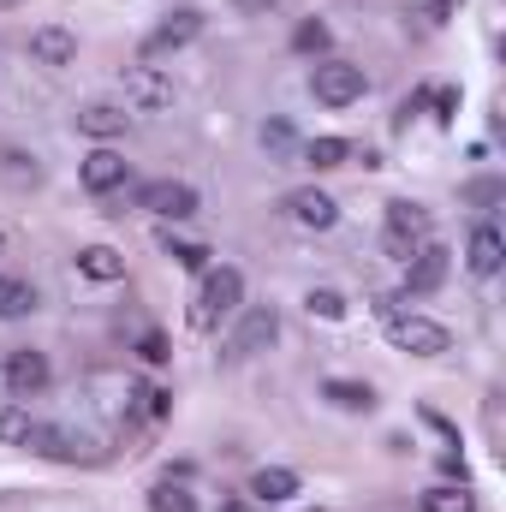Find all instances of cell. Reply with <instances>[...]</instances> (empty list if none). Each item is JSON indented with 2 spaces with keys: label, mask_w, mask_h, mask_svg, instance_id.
<instances>
[{
  "label": "cell",
  "mask_w": 506,
  "mask_h": 512,
  "mask_svg": "<svg viewBox=\"0 0 506 512\" xmlns=\"http://www.w3.org/2000/svg\"><path fill=\"white\" fill-rule=\"evenodd\" d=\"M251 495L256 501H268V507L292 501V495H298V471H286V465H262V471L251 477Z\"/></svg>",
  "instance_id": "d6986e66"
},
{
  "label": "cell",
  "mask_w": 506,
  "mask_h": 512,
  "mask_svg": "<svg viewBox=\"0 0 506 512\" xmlns=\"http://www.w3.org/2000/svg\"><path fill=\"white\" fill-rule=\"evenodd\" d=\"M78 179H84V191L90 197H114V191H126L131 179V161L120 149H108V143H96L90 155H84V167H78Z\"/></svg>",
  "instance_id": "ba28073f"
},
{
  "label": "cell",
  "mask_w": 506,
  "mask_h": 512,
  "mask_svg": "<svg viewBox=\"0 0 506 512\" xmlns=\"http://www.w3.org/2000/svg\"><path fill=\"white\" fill-rule=\"evenodd\" d=\"M137 352H143V364H167V358H173L161 334H143V340H137Z\"/></svg>",
  "instance_id": "4dcf8cb0"
},
{
  "label": "cell",
  "mask_w": 506,
  "mask_h": 512,
  "mask_svg": "<svg viewBox=\"0 0 506 512\" xmlns=\"http://www.w3.org/2000/svg\"><path fill=\"white\" fill-rule=\"evenodd\" d=\"M24 435H30V411H24L18 399H6V405H0V441H6V447H24Z\"/></svg>",
  "instance_id": "83f0119b"
},
{
  "label": "cell",
  "mask_w": 506,
  "mask_h": 512,
  "mask_svg": "<svg viewBox=\"0 0 506 512\" xmlns=\"http://www.w3.org/2000/svg\"><path fill=\"white\" fill-rule=\"evenodd\" d=\"M24 447H30L36 459H60V465H66V459H78V447H84V441H78L72 429H60V423H30Z\"/></svg>",
  "instance_id": "2e32d148"
},
{
  "label": "cell",
  "mask_w": 506,
  "mask_h": 512,
  "mask_svg": "<svg viewBox=\"0 0 506 512\" xmlns=\"http://www.w3.org/2000/svg\"><path fill=\"white\" fill-rule=\"evenodd\" d=\"M197 36H203V12H197V6H173V12L143 36V66H155L161 54H179V48L197 42Z\"/></svg>",
  "instance_id": "8992f818"
},
{
  "label": "cell",
  "mask_w": 506,
  "mask_h": 512,
  "mask_svg": "<svg viewBox=\"0 0 506 512\" xmlns=\"http://www.w3.org/2000/svg\"><path fill=\"white\" fill-rule=\"evenodd\" d=\"M423 239H429V209L411 203V197H393L387 215H381V251L393 256V262H411Z\"/></svg>",
  "instance_id": "3957f363"
},
{
  "label": "cell",
  "mask_w": 506,
  "mask_h": 512,
  "mask_svg": "<svg viewBox=\"0 0 506 512\" xmlns=\"http://www.w3.org/2000/svg\"><path fill=\"white\" fill-rule=\"evenodd\" d=\"M0 256H6V233H0Z\"/></svg>",
  "instance_id": "74e56055"
},
{
  "label": "cell",
  "mask_w": 506,
  "mask_h": 512,
  "mask_svg": "<svg viewBox=\"0 0 506 512\" xmlns=\"http://www.w3.org/2000/svg\"><path fill=\"white\" fill-rule=\"evenodd\" d=\"M322 399H334L340 411H370V405H376L370 382H340V376H334V382H322Z\"/></svg>",
  "instance_id": "603a6c76"
},
{
  "label": "cell",
  "mask_w": 506,
  "mask_h": 512,
  "mask_svg": "<svg viewBox=\"0 0 506 512\" xmlns=\"http://www.w3.org/2000/svg\"><path fill=\"white\" fill-rule=\"evenodd\" d=\"M48 358L36 352V346H18L12 358H6V382H12V399H36L42 387H48Z\"/></svg>",
  "instance_id": "8fae6325"
},
{
  "label": "cell",
  "mask_w": 506,
  "mask_h": 512,
  "mask_svg": "<svg viewBox=\"0 0 506 512\" xmlns=\"http://www.w3.org/2000/svg\"><path fill=\"white\" fill-rule=\"evenodd\" d=\"M447 280V245H435V239H423L417 256L405 262V292H435Z\"/></svg>",
  "instance_id": "4fadbf2b"
},
{
  "label": "cell",
  "mask_w": 506,
  "mask_h": 512,
  "mask_svg": "<svg viewBox=\"0 0 506 512\" xmlns=\"http://www.w3.org/2000/svg\"><path fill=\"white\" fill-rule=\"evenodd\" d=\"M471 197H477V203H495V197H501V185H495V179H483V185H471Z\"/></svg>",
  "instance_id": "836d02e7"
},
{
  "label": "cell",
  "mask_w": 506,
  "mask_h": 512,
  "mask_svg": "<svg viewBox=\"0 0 506 512\" xmlns=\"http://www.w3.org/2000/svg\"><path fill=\"white\" fill-rule=\"evenodd\" d=\"M0 179H6L12 191H36V185H42V161L24 155V149H0Z\"/></svg>",
  "instance_id": "ffe728a7"
},
{
  "label": "cell",
  "mask_w": 506,
  "mask_h": 512,
  "mask_svg": "<svg viewBox=\"0 0 506 512\" xmlns=\"http://www.w3.org/2000/svg\"><path fill=\"white\" fill-rule=\"evenodd\" d=\"M328 42H334V30H328L322 18H304V24L292 30V48H298V54H328Z\"/></svg>",
  "instance_id": "4316f807"
},
{
  "label": "cell",
  "mask_w": 506,
  "mask_h": 512,
  "mask_svg": "<svg viewBox=\"0 0 506 512\" xmlns=\"http://www.w3.org/2000/svg\"><path fill=\"white\" fill-rule=\"evenodd\" d=\"M304 310L322 316V322H346V298H340L334 286H310V292H304Z\"/></svg>",
  "instance_id": "d4e9b609"
},
{
  "label": "cell",
  "mask_w": 506,
  "mask_h": 512,
  "mask_svg": "<svg viewBox=\"0 0 506 512\" xmlns=\"http://www.w3.org/2000/svg\"><path fill=\"white\" fill-rule=\"evenodd\" d=\"M310 90H316L322 108H352V102H364L370 78H364V66H352V60H316Z\"/></svg>",
  "instance_id": "277c9868"
},
{
  "label": "cell",
  "mask_w": 506,
  "mask_h": 512,
  "mask_svg": "<svg viewBox=\"0 0 506 512\" xmlns=\"http://www.w3.org/2000/svg\"><path fill=\"white\" fill-rule=\"evenodd\" d=\"M30 60L36 66H72L78 60V36L66 24H42V30H30Z\"/></svg>",
  "instance_id": "9a60e30c"
},
{
  "label": "cell",
  "mask_w": 506,
  "mask_h": 512,
  "mask_svg": "<svg viewBox=\"0 0 506 512\" xmlns=\"http://www.w3.org/2000/svg\"><path fill=\"white\" fill-rule=\"evenodd\" d=\"M131 399H137V417H149V423H161L167 411H173V393H161V387H131Z\"/></svg>",
  "instance_id": "f1b7e54d"
},
{
  "label": "cell",
  "mask_w": 506,
  "mask_h": 512,
  "mask_svg": "<svg viewBox=\"0 0 506 512\" xmlns=\"http://www.w3.org/2000/svg\"><path fill=\"white\" fill-rule=\"evenodd\" d=\"M435 108H441V120H453V108H459V90H435Z\"/></svg>",
  "instance_id": "1f68e13d"
},
{
  "label": "cell",
  "mask_w": 506,
  "mask_h": 512,
  "mask_svg": "<svg viewBox=\"0 0 506 512\" xmlns=\"http://www.w3.org/2000/svg\"><path fill=\"white\" fill-rule=\"evenodd\" d=\"M215 512H256V507H251V501H239V495H227V501H221Z\"/></svg>",
  "instance_id": "e575fe53"
},
{
  "label": "cell",
  "mask_w": 506,
  "mask_h": 512,
  "mask_svg": "<svg viewBox=\"0 0 506 512\" xmlns=\"http://www.w3.org/2000/svg\"><path fill=\"white\" fill-rule=\"evenodd\" d=\"M42 304V292L24 280V274H0V322H18Z\"/></svg>",
  "instance_id": "ac0fdd59"
},
{
  "label": "cell",
  "mask_w": 506,
  "mask_h": 512,
  "mask_svg": "<svg viewBox=\"0 0 506 512\" xmlns=\"http://www.w3.org/2000/svg\"><path fill=\"white\" fill-rule=\"evenodd\" d=\"M280 340V310L274 304H239V328L227 340V358H256Z\"/></svg>",
  "instance_id": "5b68a950"
},
{
  "label": "cell",
  "mask_w": 506,
  "mask_h": 512,
  "mask_svg": "<svg viewBox=\"0 0 506 512\" xmlns=\"http://www.w3.org/2000/svg\"><path fill=\"white\" fill-rule=\"evenodd\" d=\"M286 215H292V227H304V233H328V227L340 221V203H334L328 191L304 185V191H286Z\"/></svg>",
  "instance_id": "30bf717a"
},
{
  "label": "cell",
  "mask_w": 506,
  "mask_h": 512,
  "mask_svg": "<svg viewBox=\"0 0 506 512\" xmlns=\"http://www.w3.org/2000/svg\"><path fill=\"white\" fill-rule=\"evenodd\" d=\"M262 143L286 155V149H292V126H286V120H268V126H262Z\"/></svg>",
  "instance_id": "f546056e"
},
{
  "label": "cell",
  "mask_w": 506,
  "mask_h": 512,
  "mask_svg": "<svg viewBox=\"0 0 506 512\" xmlns=\"http://www.w3.org/2000/svg\"><path fill=\"white\" fill-rule=\"evenodd\" d=\"M233 6H239V12H251V18H262V12H274L280 0H233Z\"/></svg>",
  "instance_id": "d6a6232c"
},
{
  "label": "cell",
  "mask_w": 506,
  "mask_h": 512,
  "mask_svg": "<svg viewBox=\"0 0 506 512\" xmlns=\"http://www.w3.org/2000/svg\"><path fill=\"white\" fill-rule=\"evenodd\" d=\"M78 274L96 280V286H114V280H126V256L114 251V245H84L78 251Z\"/></svg>",
  "instance_id": "e0dca14e"
},
{
  "label": "cell",
  "mask_w": 506,
  "mask_h": 512,
  "mask_svg": "<svg viewBox=\"0 0 506 512\" xmlns=\"http://www.w3.org/2000/svg\"><path fill=\"white\" fill-rule=\"evenodd\" d=\"M429 12H435V18H447V0H429Z\"/></svg>",
  "instance_id": "8d00e7d4"
},
{
  "label": "cell",
  "mask_w": 506,
  "mask_h": 512,
  "mask_svg": "<svg viewBox=\"0 0 506 512\" xmlns=\"http://www.w3.org/2000/svg\"><path fill=\"white\" fill-rule=\"evenodd\" d=\"M501 262H506L501 227H495V221H477V233H471V245H465V268H471L477 280H495Z\"/></svg>",
  "instance_id": "7c38bea8"
},
{
  "label": "cell",
  "mask_w": 506,
  "mask_h": 512,
  "mask_svg": "<svg viewBox=\"0 0 506 512\" xmlns=\"http://www.w3.org/2000/svg\"><path fill=\"white\" fill-rule=\"evenodd\" d=\"M417 507L423 512H477V495H471L465 483H441V489H429Z\"/></svg>",
  "instance_id": "7402d4cb"
},
{
  "label": "cell",
  "mask_w": 506,
  "mask_h": 512,
  "mask_svg": "<svg viewBox=\"0 0 506 512\" xmlns=\"http://www.w3.org/2000/svg\"><path fill=\"white\" fill-rule=\"evenodd\" d=\"M149 512H197V495L185 483H155L149 489Z\"/></svg>",
  "instance_id": "cb8c5ba5"
},
{
  "label": "cell",
  "mask_w": 506,
  "mask_h": 512,
  "mask_svg": "<svg viewBox=\"0 0 506 512\" xmlns=\"http://www.w3.org/2000/svg\"><path fill=\"white\" fill-rule=\"evenodd\" d=\"M161 251L173 256L179 268H191V274H203V268H209V245H191V239H173V233H161Z\"/></svg>",
  "instance_id": "484cf974"
},
{
  "label": "cell",
  "mask_w": 506,
  "mask_h": 512,
  "mask_svg": "<svg viewBox=\"0 0 506 512\" xmlns=\"http://www.w3.org/2000/svg\"><path fill=\"white\" fill-rule=\"evenodd\" d=\"M346 161H352V143L346 137H310L304 143V167H316V173H334Z\"/></svg>",
  "instance_id": "44dd1931"
},
{
  "label": "cell",
  "mask_w": 506,
  "mask_h": 512,
  "mask_svg": "<svg viewBox=\"0 0 506 512\" xmlns=\"http://www.w3.org/2000/svg\"><path fill=\"white\" fill-rule=\"evenodd\" d=\"M126 108L131 114H161L173 108V78L161 66H126Z\"/></svg>",
  "instance_id": "9c48e42d"
},
{
  "label": "cell",
  "mask_w": 506,
  "mask_h": 512,
  "mask_svg": "<svg viewBox=\"0 0 506 512\" xmlns=\"http://www.w3.org/2000/svg\"><path fill=\"white\" fill-rule=\"evenodd\" d=\"M12 399V382H6V358H0V405Z\"/></svg>",
  "instance_id": "d590c367"
},
{
  "label": "cell",
  "mask_w": 506,
  "mask_h": 512,
  "mask_svg": "<svg viewBox=\"0 0 506 512\" xmlns=\"http://www.w3.org/2000/svg\"><path fill=\"white\" fill-rule=\"evenodd\" d=\"M239 304H245V274L233 262H221V268H203V286H197L185 322H191V334H215L227 316H239Z\"/></svg>",
  "instance_id": "6da1fadb"
},
{
  "label": "cell",
  "mask_w": 506,
  "mask_h": 512,
  "mask_svg": "<svg viewBox=\"0 0 506 512\" xmlns=\"http://www.w3.org/2000/svg\"><path fill=\"white\" fill-rule=\"evenodd\" d=\"M126 126H131L126 102H90V108H78V131H84V137H96V143L126 137Z\"/></svg>",
  "instance_id": "5bb4252c"
},
{
  "label": "cell",
  "mask_w": 506,
  "mask_h": 512,
  "mask_svg": "<svg viewBox=\"0 0 506 512\" xmlns=\"http://www.w3.org/2000/svg\"><path fill=\"white\" fill-rule=\"evenodd\" d=\"M131 203L149 209V215H161V221H191L197 215V191L185 179H149V185H137Z\"/></svg>",
  "instance_id": "52a82bcc"
},
{
  "label": "cell",
  "mask_w": 506,
  "mask_h": 512,
  "mask_svg": "<svg viewBox=\"0 0 506 512\" xmlns=\"http://www.w3.org/2000/svg\"><path fill=\"white\" fill-rule=\"evenodd\" d=\"M376 316L387 322V340H393L399 352H411V358H441V352H453V334H447L441 322H429V316H405L399 298H376Z\"/></svg>",
  "instance_id": "7a4b0ae2"
}]
</instances>
